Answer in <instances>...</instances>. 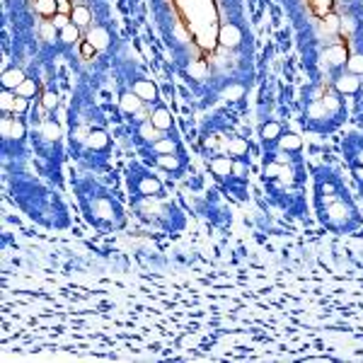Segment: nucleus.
<instances>
[{
	"instance_id": "obj_1",
	"label": "nucleus",
	"mask_w": 363,
	"mask_h": 363,
	"mask_svg": "<svg viewBox=\"0 0 363 363\" xmlns=\"http://www.w3.org/2000/svg\"><path fill=\"white\" fill-rule=\"evenodd\" d=\"M334 87H336V92H341V95H353V92L361 90V78H356L353 73L341 75V78H336Z\"/></svg>"
},
{
	"instance_id": "obj_2",
	"label": "nucleus",
	"mask_w": 363,
	"mask_h": 363,
	"mask_svg": "<svg viewBox=\"0 0 363 363\" xmlns=\"http://www.w3.org/2000/svg\"><path fill=\"white\" fill-rule=\"evenodd\" d=\"M133 92H136L143 102H153V99H157V87H155V83L143 80V78L133 83Z\"/></svg>"
},
{
	"instance_id": "obj_3",
	"label": "nucleus",
	"mask_w": 363,
	"mask_h": 363,
	"mask_svg": "<svg viewBox=\"0 0 363 363\" xmlns=\"http://www.w3.org/2000/svg\"><path fill=\"white\" fill-rule=\"evenodd\" d=\"M25 80H27V78H25V73H22V70L20 68H10V70H5V73H3V78H0V83H3V87H5V90H17V87H20V85L25 83Z\"/></svg>"
},
{
	"instance_id": "obj_4",
	"label": "nucleus",
	"mask_w": 363,
	"mask_h": 363,
	"mask_svg": "<svg viewBox=\"0 0 363 363\" xmlns=\"http://www.w3.org/2000/svg\"><path fill=\"white\" fill-rule=\"evenodd\" d=\"M218 39H221V44H223V46H230V49H233V46H238V44H240V39H242V32H240L235 25H225V27L221 29V37H218Z\"/></svg>"
},
{
	"instance_id": "obj_5",
	"label": "nucleus",
	"mask_w": 363,
	"mask_h": 363,
	"mask_svg": "<svg viewBox=\"0 0 363 363\" xmlns=\"http://www.w3.org/2000/svg\"><path fill=\"white\" fill-rule=\"evenodd\" d=\"M3 136L22 138V136H25V124H22L20 119H3Z\"/></svg>"
},
{
	"instance_id": "obj_6",
	"label": "nucleus",
	"mask_w": 363,
	"mask_h": 363,
	"mask_svg": "<svg viewBox=\"0 0 363 363\" xmlns=\"http://www.w3.org/2000/svg\"><path fill=\"white\" fill-rule=\"evenodd\" d=\"M150 121H153L155 128L167 131V128H172V114H169L165 107H157V109L153 112V116H150Z\"/></svg>"
},
{
	"instance_id": "obj_7",
	"label": "nucleus",
	"mask_w": 363,
	"mask_h": 363,
	"mask_svg": "<svg viewBox=\"0 0 363 363\" xmlns=\"http://www.w3.org/2000/svg\"><path fill=\"white\" fill-rule=\"evenodd\" d=\"M233 167H235V165L230 162V157H223V155L211 160V169H213V174H218V177H228V174L233 172Z\"/></svg>"
},
{
	"instance_id": "obj_8",
	"label": "nucleus",
	"mask_w": 363,
	"mask_h": 363,
	"mask_svg": "<svg viewBox=\"0 0 363 363\" xmlns=\"http://www.w3.org/2000/svg\"><path fill=\"white\" fill-rule=\"evenodd\" d=\"M324 58H327V63H332V66H341L344 61H349L346 49H344L341 44H336V46H332V49H327V51H324Z\"/></svg>"
},
{
	"instance_id": "obj_9",
	"label": "nucleus",
	"mask_w": 363,
	"mask_h": 363,
	"mask_svg": "<svg viewBox=\"0 0 363 363\" xmlns=\"http://www.w3.org/2000/svg\"><path fill=\"white\" fill-rule=\"evenodd\" d=\"M160 189H162V184L155 179V177H143L138 184V194H143V196H157Z\"/></svg>"
},
{
	"instance_id": "obj_10",
	"label": "nucleus",
	"mask_w": 363,
	"mask_h": 363,
	"mask_svg": "<svg viewBox=\"0 0 363 363\" xmlns=\"http://www.w3.org/2000/svg\"><path fill=\"white\" fill-rule=\"evenodd\" d=\"M87 42L92 44L95 49H104V46L109 44V32L102 29V27H92L90 29V39H87Z\"/></svg>"
},
{
	"instance_id": "obj_11",
	"label": "nucleus",
	"mask_w": 363,
	"mask_h": 363,
	"mask_svg": "<svg viewBox=\"0 0 363 363\" xmlns=\"http://www.w3.org/2000/svg\"><path fill=\"white\" fill-rule=\"evenodd\" d=\"M140 104H143V99H140L136 92H126V95H121V109H124V112H128V114L138 112Z\"/></svg>"
},
{
	"instance_id": "obj_12",
	"label": "nucleus",
	"mask_w": 363,
	"mask_h": 363,
	"mask_svg": "<svg viewBox=\"0 0 363 363\" xmlns=\"http://www.w3.org/2000/svg\"><path fill=\"white\" fill-rule=\"evenodd\" d=\"M87 145L92 150H104L109 145V136L104 131H90V138H87Z\"/></svg>"
},
{
	"instance_id": "obj_13",
	"label": "nucleus",
	"mask_w": 363,
	"mask_h": 363,
	"mask_svg": "<svg viewBox=\"0 0 363 363\" xmlns=\"http://www.w3.org/2000/svg\"><path fill=\"white\" fill-rule=\"evenodd\" d=\"M70 20H73V25H78V27H85V25H90L92 15H90V10H87V8L78 5V8H73V15H70Z\"/></svg>"
},
{
	"instance_id": "obj_14",
	"label": "nucleus",
	"mask_w": 363,
	"mask_h": 363,
	"mask_svg": "<svg viewBox=\"0 0 363 363\" xmlns=\"http://www.w3.org/2000/svg\"><path fill=\"white\" fill-rule=\"evenodd\" d=\"M288 174V169L281 165L279 160L276 162H269V165H264V177L266 179H279V177H286Z\"/></svg>"
},
{
	"instance_id": "obj_15",
	"label": "nucleus",
	"mask_w": 363,
	"mask_h": 363,
	"mask_svg": "<svg viewBox=\"0 0 363 363\" xmlns=\"http://www.w3.org/2000/svg\"><path fill=\"white\" fill-rule=\"evenodd\" d=\"M138 136L143 140H150V143H155V140L160 138V128H155L153 121H145V124H140Z\"/></svg>"
},
{
	"instance_id": "obj_16",
	"label": "nucleus",
	"mask_w": 363,
	"mask_h": 363,
	"mask_svg": "<svg viewBox=\"0 0 363 363\" xmlns=\"http://www.w3.org/2000/svg\"><path fill=\"white\" fill-rule=\"evenodd\" d=\"M153 150H155L157 155L174 153V150H177V143H174L172 138H157V140L153 143Z\"/></svg>"
},
{
	"instance_id": "obj_17",
	"label": "nucleus",
	"mask_w": 363,
	"mask_h": 363,
	"mask_svg": "<svg viewBox=\"0 0 363 363\" xmlns=\"http://www.w3.org/2000/svg\"><path fill=\"white\" fill-rule=\"evenodd\" d=\"M300 145H303L300 136H295V133H281V148H283V150H300Z\"/></svg>"
},
{
	"instance_id": "obj_18",
	"label": "nucleus",
	"mask_w": 363,
	"mask_h": 363,
	"mask_svg": "<svg viewBox=\"0 0 363 363\" xmlns=\"http://www.w3.org/2000/svg\"><path fill=\"white\" fill-rule=\"evenodd\" d=\"M157 165H160V167H165V169H169V172H177V169L182 167V162L177 160V155H172V153L157 155Z\"/></svg>"
},
{
	"instance_id": "obj_19",
	"label": "nucleus",
	"mask_w": 363,
	"mask_h": 363,
	"mask_svg": "<svg viewBox=\"0 0 363 363\" xmlns=\"http://www.w3.org/2000/svg\"><path fill=\"white\" fill-rule=\"evenodd\" d=\"M37 10L46 17H54L58 13V0H37Z\"/></svg>"
},
{
	"instance_id": "obj_20",
	"label": "nucleus",
	"mask_w": 363,
	"mask_h": 363,
	"mask_svg": "<svg viewBox=\"0 0 363 363\" xmlns=\"http://www.w3.org/2000/svg\"><path fill=\"white\" fill-rule=\"evenodd\" d=\"M281 136V124L276 121H269V124L262 126V138L264 140H276Z\"/></svg>"
},
{
	"instance_id": "obj_21",
	"label": "nucleus",
	"mask_w": 363,
	"mask_h": 363,
	"mask_svg": "<svg viewBox=\"0 0 363 363\" xmlns=\"http://www.w3.org/2000/svg\"><path fill=\"white\" fill-rule=\"evenodd\" d=\"M78 37H80V32H78V25H73V22H70L68 27L61 29V39H63V44H75L78 42Z\"/></svg>"
},
{
	"instance_id": "obj_22",
	"label": "nucleus",
	"mask_w": 363,
	"mask_h": 363,
	"mask_svg": "<svg viewBox=\"0 0 363 363\" xmlns=\"http://www.w3.org/2000/svg\"><path fill=\"white\" fill-rule=\"evenodd\" d=\"M15 95H20V97H34V95H37V83H34V80H25V83L20 85V87H17V90H15Z\"/></svg>"
},
{
	"instance_id": "obj_23",
	"label": "nucleus",
	"mask_w": 363,
	"mask_h": 363,
	"mask_svg": "<svg viewBox=\"0 0 363 363\" xmlns=\"http://www.w3.org/2000/svg\"><path fill=\"white\" fill-rule=\"evenodd\" d=\"M228 153H233V155H245V153H247V143H245L242 138L228 140Z\"/></svg>"
},
{
	"instance_id": "obj_24",
	"label": "nucleus",
	"mask_w": 363,
	"mask_h": 363,
	"mask_svg": "<svg viewBox=\"0 0 363 363\" xmlns=\"http://www.w3.org/2000/svg\"><path fill=\"white\" fill-rule=\"evenodd\" d=\"M346 66H349V70L353 73V75H363V56L361 54L351 56L349 61H346Z\"/></svg>"
},
{
	"instance_id": "obj_25",
	"label": "nucleus",
	"mask_w": 363,
	"mask_h": 363,
	"mask_svg": "<svg viewBox=\"0 0 363 363\" xmlns=\"http://www.w3.org/2000/svg\"><path fill=\"white\" fill-rule=\"evenodd\" d=\"M42 131H44V136H46L49 140H56L58 136H61V128H58V124H54V121H46Z\"/></svg>"
},
{
	"instance_id": "obj_26",
	"label": "nucleus",
	"mask_w": 363,
	"mask_h": 363,
	"mask_svg": "<svg viewBox=\"0 0 363 363\" xmlns=\"http://www.w3.org/2000/svg\"><path fill=\"white\" fill-rule=\"evenodd\" d=\"M223 95L228 99H238V97H242V95H245V87H242V85H228Z\"/></svg>"
},
{
	"instance_id": "obj_27",
	"label": "nucleus",
	"mask_w": 363,
	"mask_h": 363,
	"mask_svg": "<svg viewBox=\"0 0 363 363\" xmlns=\"http://www.w3.org/2000/svg\"><path fill=\"white\" fill-rule=\"evenodd\" d=\"M42 37H44V39H49V42H54V39H56V27H54V22H44Z\"/></svg>"
},
{
	"instance_id": "obj_28",
	"label": "nucleus",
	"mask_w": 363,
	"mask_h": 363,
	"mask_svg": "<svg viewBox=\"0 0 363 363\" xmlns=\"http://www.w3.org/2000/svg\"><path fill=\"white\" fill-rule=\"evenodd\" d=\"M27 97H20V95H15V102H13V114H22L27 109Z\"/></svg>"
},
{
	"instance_id": "obj_29",
	"label": "nucleus",
	"mask_w": 363,
	"mask_h": 363,
	"mask_svg": "<svg viewBox=\"0 0 363 363\" xmlns=\"http://www.w3.org/2000/svg\"><path fill=\"white\" fill-rule=\"evenodd\" d=\"M42 104H44V109H54V107L58 104V97L54 95V92H46V95L42 97Z\"/></svg>"
},
{
	"instance_id": "obj_30",
	"label": "nucleus",
	"mask_w": 363,
	"mask_h": 363,
	"mask_svg": "<svg viewBox=\"0 0 363 363\" xmlns=\"http://www.w3.org/2000/svg\"><path fill=\"white\" fill-rule=\"evenodd\" d=\"M51 22H54V27H56V29H63V27H68V25H70V17H68V15H58L56 13Z\"/></svg>"
},
{
	"instance_id": "obj_31",
	"label": "nucleus",
	"mask_w": 363,
	"mask_h": 363,
	"mask_svg": "<svg viewBox=\"0 0 363 363\" xmlns=\"http://www.w3.org/2000/svg\"><path fill=\"white\" fill-rule=\"evenodd\" d=\"M13 95H10V90H5V95H3V109L5 112H13Z\"/></svg>"
},
{
	"instance_id": "obj_32",
	"label": "nucleus",
	"mask_w": 363,
	"mask_h": 363,
	"mask_svg": "<svg viewBox=\"0 0 363 363\" xmlns=\"http://www.w3.org/2000/svg\"><path fill=\"white\" fill-rule=\"evenodd\" d=\"M204 70H206L204 63H194V66H189V73H192V75H204Z\"/></svg>"
},
{
	"instance_id": "obj_33",
	"label": "nucleus",
	"mask_w": 363,
	"mask_h": 363,
	"mask_svg": "<svg viewBox=\"0 0 363 363\" xmlns=\"http://www.w3.org/2000/svg\"><path fill=\"white\" fill-rule=\"evenodd\" d=\"M199 344V336H184L182 339V346H196Z\"/></svg>"
},
{
	"instance_id": "obj_34",
	"label": "nucleus",
	"mask_w": 363,
	"mask_h": 363,
	"mask_svg": "<svg viewBox=\"0 0 363 363\" xmlns=\"http://www.w3.org/2000/svg\"><path fill=\"white\" fill-rule=\"evenodd\" d=\"M92 54H95V46H92V44L87 42V44H85V46H83V56H85V58H90V56H92Z\"/></svg>"
},
{
	"instance_id": "obj_35",
	"label": "nucleus",
	"mask_w": 363,
	"mask_h": 363,
	"mask_svg": "<svg viewBox=\"0 0 363 363\" xmlns=\"http://www.w3.org/2000/svg\"><path fill=\"white\" fill-rule=\"evenodd\" d=\"M339 27V22H336V17L332 15V17H327V29H336Z\"/></svg>"
},
{
	"instance_id": "obj_36",
	"label": "nucleus",
	"mask_w": 363,
	"mask_h": 363,
	"mask_svg": "<svg viewBox=\"0 0 363 363\" xmlns=\"http://www.w3.org/2000/svg\"><path fill=\"white\" fill-rule=\"evenodd\" d=\"M361 165H363V150H361Z\"/></svg>"
},
{
	"instance_id": "obj_37",
	"label": "nucleus",
	"mask_w": 363,
	"mask_h": 363,
	"mask_svg": "<svg viewBox=\"0 0 363 363\" xmlns=\"http://www.w3.org/2000/svg\"><path fill=\"white\" fill-rule=\"evenodd\" d=\"M58 3H63V0H58Z\"/></svg>"
}]
</instances>
